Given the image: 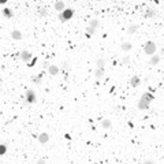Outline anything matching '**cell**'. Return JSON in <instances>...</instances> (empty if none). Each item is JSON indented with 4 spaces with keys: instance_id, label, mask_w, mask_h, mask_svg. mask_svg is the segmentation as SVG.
Wrapping results in <instances>:
<instances>
[{
    "instance_id": "obj_16",
    "label": "cell",
    "mask_w": 164,
    "mask_h": 164,
    "mask_svg": "<svg viewBox=\"0 0 164 164\" xmlns=\"http://www.w3.org/2000/svg\"><path fill=\"white\" fill-rule=\"evenodd\" d=\"M156 14H157V12L155 11L153 8H149V10H146V12L144 14V16H145V18H153Z\"/></svg>"
},
{
    "instance_id": "obj_18",
    "label": "cell",
    "mask_w": 164,
    "mask_h": 164,
    "mask_svg": "<svg viewBox=\"0 0 164 164\" xmlns=\"http://www.w3.org/2000/svg\"><path fill=\"white\" fill-rule=\"evenodd\" d=\"M137 30H138V25H136V23L130 25V26L127 28V33H129V34H134Z\"/></svg>"
},
{
    "instance_id": "obj_21",
    "label": "cell",
    "mask_w": 164,
    "mask_h": 164,
    "mask_svg": "<svg viewBox=\"0 0 164 164\" xmlns=\"http://www.w3.org/2000/svg\"><path fill=\"white\" fill-rule=\"evenodd\" d=\"M32 81L34 82L36 85H40L41 84V78L38 75H32Z\"/></svg>"
},
{
    "instance_id": "obj_10",
    "label": "cell",
    "mask_w": 164,
    "mask_h": 164,
    "mask_svg": "<svg viewBox=\"0 0 164 164\" xmlns=\"http://www.w3.org/2000/svg\"><path fill=\"white\" fill-rule=\"evenodd\" d=\"M161 62V56L160 55H152L151 56V59H149V64L151 66H156Z\"/></svg>"
},
{
    "instance_id": "obj_15",
    "label": "cell",
    "mask_w": 164,
    "mask_h": 164,
    "mask_svg": "<svg viewBox=\"0 0 164 164\" xmlns=\"http://www.w3.org/2000/svg\"><path fill=\"white\" fill-rule=\"evenodd\" d=\"M3 16H6L7 19H11L12 16H14V12H12V10H10V8H3Z\"/></svg>"
},
{
    "instance_id": "obj_4",
    "label": "cell",
    "mask_w": 164,
    "mask_h": 164,
    "mask_svg": "<svg viewBox=\"0 0 164 164\" xmlns=\"http://www.w3.org/2000/svg\"><path fill=\"white\" fill-rule=\"evenodd\" d=\"M72 14H74V10H71V8H64L62 12H59V18L62 21H67L72 16Z\"/></svg>"
},
{
    "instance_id": "obj_1",
    "label": "cell",
    "mask_w": 164,
    "mask_h": 164,
    "mask_svg": "<svg viewBox=\"0 0 164 164\" xmlns=\"http://www.w3.org/2000/svg\"><path fill=\"white\" fill-rule=\"evenodd\" d=\"M144 51H145V53L149 56L155 55V52H156V44H155L153 41H146L144 45Z\"/></svg>"
},
{
    "instance_id": "obj_8",
    "label": "cell",
    "mask_w": 164,
    "mask_h": 164,
    "mask_svg": "<svg viewBox=\"0 0 164 164\" xmlns=\"http://www.w3.org/2000/svg\"><path fill=\"white\" fill-rule=\"evenodd\" d=\"M129 84H130V86H131V88H138V86H140V84H141L140 77H137V75L131 77V78H130V81H129Z\"/></svg>"
},
{
    "instance_id": "obj_12",
    "label": "cell",
    "mask_w": 164,
    "mask_h": 164,
    "mask_svg": "<svg viewBox=\"0 0 164 164\" xmlns=\"http://www.w3.org/2000/svg\"><path fill=\"white\" fill-rule=\"evenodd\" d=\"M19 58L23 60V62H29V60L32 59V53L29 52V51H26V49H25V51H22V52L19 53Z\"/></svg>"
},
{
    "instance_id": "obj_23",
    "label": "cell",
    "mask_w": 164,
    "mask_h": 164,
    "mask_svg": "<svg viewBox=\"0 0 164 164\" xmlns=\"http://www.w3.org/2000/svg\"><path fill=\"white\" fill-rule=\"evenodd\" d=\"M153 160H145V164H152Z\"/></svg>"
},
{
    "instance_id": "obj_11",
    "label": "cell",
    "mask_w": 164,
    "mask_h": 164,
    "mask_svg": "<svg viewBox=\"0 0 164 164\" xmlns=\"http://www.w3.org/2000/svg\"><path fill=\"white\" fill-rule=\"evenodd\" d=\"M48 72H49V75H58L60 72V68L58 67V66H55V64H51V66H48Z\"/></svg>"
},
{
    "instance_id": "obj_17",
    "label": "cell",
    "mask_w": 164,
    "mask_h": 164,
    "mask_svg": "<svg viewBox=\"0 0 164 164\" xmlns=\"http://www.w3.org/2000/svg\"><path fill=\"white\" fill-rule=\"evenodd\" d=\"M100 124H101V127L103 129H109L112 126V123H111V120L109 119H103L100 122Z\"/></svg>"
},
{
    "instance_id": "obj_22",
    "label": "cell",
    "mask_w": 164,
    "mask_h": 164,
    "mask_svg": "<svg viewBox=\"0 0 164 164\" xmlns=\"http://www.w3.org/2000/svg\"><path fill=\"white\" fill-rule=\"evenodd\" d=\"M120 62H122V64H129V63H130V56L124 55L123 58H122V60H120Z\"/></svg>"
},
{
    "instance_id": "obj_5",
    "label": "cell",
    "mask_w": 164,
    "mask_h": 164,
    "mask_svg": "<svg viewBox=\"0 0 164 164\" xmlns=\"http://www.w3.org/2000/svg\"><path fill=\"white\" fill-rule=\"evenodd\" d=\"M149 104H151V103H149L148 100H145L144 97H141L140 101H138V104H137V108L141 109V111H145V109L149 108Z\"/></svg>"
},
{
    "instance_id": "obj_2",
    "label": "cell",
    "mask_w": 164,
    "mask_h": 164,
    "mask_svg": "<svg viewBox=\"0 0 164 164\" xmlns=\"http://www.w3.org/2000/svg\"><path fill=\"white\" fill-rule=\"evenodd\" d=\"M97 28H99V19H97V18H93V19L89 22V26H88V29H86V32H88L89 36H93V34L96 33Z\"/></svg>"
},
{
    "instance_id": "obj_3",
    "label": "cell",
    "mask_w": 164,
    "mask_h": 164,
    "mask_svg": "<svg viewBox=\"0 0 164 164\" xmlns=\"http://www.w3.org/2000/svg\"><path fill=\"white\" fill-rule=\"evenodd\" d=\"M25 97H26V103H29V104H34V103L37 101L36 93H34V90H32V89L26 90V94H25Z\"/></svg>"
},
{
    "instance_id": "obj_24",
    "label": "cell",
    "mask_w": 164,
    "mask_h": 164,
    "mask_svg": "<svg viewBox=\"0 0 164 164\" xmlns=\"http://www.w3.org/2000/svg\"><path fill=\"white\" fill-rule=\"evenodd\" d=\"M6 1H7V0H0V3H3V4L6 3Z\"/></svg>"
},
{
    "instance_id": "obj_9",
    "label": "cell",
    "mask_w": 164,
    "mask_h": 164,
    "mask_svg": "<svg viewBox=\"0 0 164 164\" xmlns=\"http://www.w3.org/2000/svg\"><path fill=\"white\" fill-rule=\"evenodd\" d=\"M11 38L12 40H16V41H21L22 38H23V34H22L18 29H15V30H12L11 32Z\"/></svg>"
},
{
    "instance_id": "obj_7",
    "label": "cell",
    "mask_w": 164,
    "mask_h": 164,
    "mask_svg": "<svg viewBox=\"0 0 164 164\" xmlns=\"http://www.w3.org/2000/svg\"><path fill=\"white\" fill-rule=\"evenodd\" d=\"M104 74H105V67H96L94 72H93V75L96 77L97 80H101L104 77Z\"/></svg>"
},
{
    "instance_id": "obj_13",
    "label": "cell",
    "mask_w": 164,
    "mask_h": 164,
    "mask_svg": "<svg viewBox=\"0 0 164 164\" xmlns=\"http://www.w3.org/2000/svg\"><path fill=\"white\" fill-rule=\"evenodd\" d=\"M133 48V44L131 43H129V41H126V43H122L120 44V49L123 51V52H129V51H131Z\"/></svg>"
},
{
    "instance_id": "obj_6",
    "label": "cell",
    "mask_w": 164,
    "mask_h": 164,
    "mask_svg": "<svg viewBox=\"0 0 164 164\" xmlns=\"http://www.w3.org/2000/svg\"><path fill=\"white\" fill-rule=\"evenodd\" d=\"M37 140H38V142H40L41 145H45L47 142H49V134H48V133H45V131L40 133Z\"/></svg>"
},
{
    "instance_id": "obj_25",
    "label": "cell",
    "mask_w": 164,
    "mask_h": 164,
    "mask_svg": "<svg viewBox=\"0 0 164 164\" xmlns=\"http://www.w3.org/2000/svg\"><path fill=\"white\" fill-rule=\"evenodd\" d=\"M96 1H100V0H96Z\"/></svg>"
},
{
    "instance_id": "obj_20",
    "label": "cell",
    "mask_w": 164,
    "mask_h": 164,
    "mask_svg": "<svg viewBox=\"0 0 164 164\" xmlns=\"http://www.w3.org/2000/svg\"><path fill=\"white\" fill-rule=\"evenodd\" d=\"M47 15H48V10H47V8L45 7L38 8V16H43V18H44V16H47Z\"/></svg>"
},
{
    "instance_id": "obj_19",
    "label": "cell",
    "mask_w": 164,
    "mask_h": 164,
    "mask_svg": "<svg viewBox=\"0 0 164 164\" xmlns=\"http://www.w3.org/2000/svg\"><path fill=\"white\" fill-rule=\"evenodd\" d=\"M105 64H107V59L104 58H99L96 62V67H105Z\"/></svg>"
},
{
    "instance_id": "obj_14",
    "label": "cell",
    "mask_w": 164,
    "mask_h": 164,
    "mask_svg": "<svg viewBox=\"0 0 164 164\" xmlns=\"http://www.w3.org/2000/svg\"><path fill=\"white\" fill-rule=\"evenodd\" d=\"M53 7H55V10L56 11H59V12H62L66 8V6H64V3L62 1V0H58L55 4H53Z\"/></svg>"
}]
</instances>
